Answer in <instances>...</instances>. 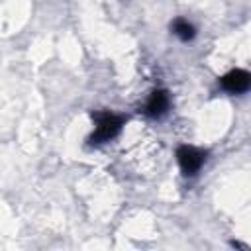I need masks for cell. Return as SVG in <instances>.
<instances>
[{
  "label": "cell",
  "mask_w": 251,
  "mask_h": 251,
  "mask_svg": "<svg viewBox=\"0 0 251 251\" xmlns=\"http://www.w3.org/2000/svg\"><path fill=\"white\" fill-rule=\"evenodd\" d=\"M92 120H94V131L90 133L88 141L92 145H100V143H106L110 139H114L124 124H126V118L120 116V114H114V112H92Z\"/></svg>",
  "instance_id": "obj_1"
},
{
  "label": "cell",
  "mask_w": 251,
  "mask_h": 251,
  "mask_svg": "<svg viewBox=\"0 0 251 251\" xmlns=\"http://www.w3.org/2000/svg\"><path fill=\"white\" fill-rule=\"evenodd\" d=\"M171 27H173V33H175L178 39H182V41H190V39H194V35H196L194 25H192V24H188L186 20H182V18L175 20Z\"/></svg>",
  "instance_id": "obj_5"
},
{
  "label": "cell",
  "mask_w": 251,
  "mask_h": 251,
  "mask_svg": "<svg viewBox=\"0 0 251 251\" xmlns=\"http://www.w3.org/2000/svg\"><path fill=\"white\" fill-rule=\"evenodd\" d=\"M220 84L224 90H227L231 94H243L251 86V75L243 69H231L229 73H226L220 78Z\"/></svg>",
  "instance_id": "obj_3"
},
{
  "label": "cell",
  "mask_w": 251,
  "mask_h": 251,
  "mask_svg": "<svg viewBox=\"0 0 251 251\" xmlns=\"http://www.w3.org/2000/svg\"><path fill=\"white\" fill-rule=\"evenodd\" d=\"M176 161L184 176H194L206 161V151L194 145H178L176 147Z\"/></svg>",
  "instance_id": "obj_2"
},
{
  "label": "cell",
  "mask_w": 251,
  "mask_h": 251,
  "mask_svg": "<svg viewBox=\"0 0 251 251\" xmlns=\"http://www.w3.org/2000/svg\"><path fill=\"white\" fill-rule=\"evenodd\" d=\"M169 104H171V98H169V92L163 90V88H157L151 92V96L147 98L145 102V108H143V114L151 120H159L167 114L169 110Z\"/></svg>",
  "instance_id": "obj_4"
}]
</instances>
